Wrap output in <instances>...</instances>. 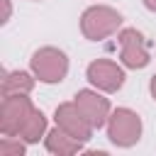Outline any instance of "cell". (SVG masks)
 I'll use <instances>...</instances> for the list:
<instances>
[{
    "label": "cell",
    "instance_id": "obj_1",
    "mask_svg": "<svg viewBox=\"0 0 156 156\" xmlns=\"http://www.w3.org/2000/svg\"><path fill=\"white\" fill-rule=\"evenodd\" d=\"M122 27V15L110 5H90L80 15V32L90 41H100L112 37Z\"/></svg>",
    "mask_w": 156,
    "mask_h": 156
},
{
    "label": "cell",
    "instance_id": "obj_2",
    "mask_svg": "<svg viewBox=\"0 0 156 156\" xmlns=\"http://www.w3.org/2000/svg\"><path fill=\"white\" fill-rule=\"evenodd\" d=\"M29 68L41 83H61L68 73V56L56 46H41L32 54Z\"/></svg>",
    "mask_w": 156,
    "mask_h": 156
},
{
    "label": "cell",
    "instance_id": "obj_3",
    "mask_svg": "<svg viewBox=\"0 0 156 156\" xmlns=\"http://www.w3.org/2000/svg\"><path fill=\"white\" fill-rule=\"evenodd\" d=\"M107 136L115 146L129 149L141 139V117L129 107H117L107 119Z\"/></svg>",
    "mask_w": 156,
    "mask_h": 156
},
{
    "label": "cell",
    "instance_id": "obj_4",
    "mask_svg": "<svg viewBox=\"0 0 156 156\" xmlns=\"http://www.w3.org/2000/svg\"><path fill=\"white\" fill-rule=\"evenodd\" d=\"M32 112H34V105L27 98V93L2 95V105H0V132H2V136H20V132H22V127L29 119Z\"/></svg>",
    "mask_w": 156,
    "mask_h": 156
},
{
    "label": "cell",
    "instance_id": "obj_5",
    "mask_svg": "<svg viewBox=\"0 0 156 156\" xmlns=\"http://www.w3.org/2000/svg\"><path fill=\"white\" fill-rule=\"evenodd\" d=\"M85 78L100 93H117L124 85V68L110 58H95L85 68Z\"/></svg>",
    "mask_w": 156,
    "mask_h": 156
},
{
    "label": "cell",
    "instance_id": "obj_6",
    "mask_svg": "<svg viewBox=\"0 0 156 156\" xmlns=\"http://www.w3.org/2000/svg\"><path fill=\"white\" fill-rule=\"evenodd\" d=\"M117 41H119V58H122V63L127 68H134L136 71V68H144L151 61L149 44H146L144 34L139 29H134V27L122 29L119 37H117Z\"/></svg>",
    "mask_w": 156,
    "mask_h": 156
},
{
    "label": "cell",
    "instance_id": "obj_7",
    "mask_svg": "<svg viewBox=\"0 0 156 156\" xmlns=\"http://www.w3.org/2000/svg\"><path fill=\"white\" fill-rule=\"evenodd\" d=\"M73 102H76L78 110L85 115V119L93 124V129H102V127H107V119H110L112 107H110V100L102 98L98 88H95V90H90V88L78 90V93L73 95Z\"/></svg>",
    "mask_w": 156,
    "mask_h": 156
},
{
    "label": "cell",
    "instance_id": "obj_8",
    "mask_svg": "<svg viewBox=\"0 0 156 156\" xmlns=\"http://www.w3.org/2000/svg\"><path fill=\"white\" fill-rule=\"evenodd\" d=\"M54 122L63 129V132H68L71 136H76V139H80V141H88L90 136H93V124L85 119V115L78 110V105L71 100V102H61L56 110H54Z\"/></svg>",
    "mask_w": 156,
    "mask_h": 156
},
{
    "label": "cell",
    "instance_id": "obj_9",
    "mask_svg": "<svg viewBox=\"0 0 156 156\" xmlns=\"http://www.w3.org/2000/svg\"><path fill=\"white\" fill-rule=\"evenodd\" d=\"M83 144H85V141L71 136V134L63 132L58 124H56L51 132H46V136H44V146H46V151L54 154V156H73V154L83 151Z\"/></svg>",
    "mask_w": 156,
    "mask_h": 156
},
{
    "label": "cell",
    "instance_id": "obj_10",
    "mask_svg": "<svg viewBox=\"0 0 156 156\" xmlns=\"http://www.w3.org/2000/svg\"><path fill=\"white\" fill-rule=\"evenodd\" d=\"M37 76L27 73V71H5L2 78V95H22V93H32Z\"/></svg>",
    "mask_w": 156,
    "mask_h": 156
},
{
    "label": "cell",
    "instance_id": "obj_11",
    "mask_svg": "<svg viewBox=\"0 0 156 156\" xmlns=\"http://www.w3.org/2000/svg\"><path fill=\"white\" fill-rule=\"evenodd\" d=\"M41 136H46V115L34 107V112L29 115V119L24 122V127L20 132V139L27 144H37Z\"/></svg>",
    "mask_w": 156,
    "mask_h": 156
},
{
    "label": "cell",
    "instance_id": "obj_12",
    "mask_svg": "<svg viewBox=\"0 0 156 156\" xmlns=\"http://www.w3.org/2000/svg\"><path fill=\"white\" fill-rule=\"evenodd\" d=\"M24 144L27 141H20V136H2L0 141V156H24Z\"/></svg>",
    "mask_w": 156,
    "mask_h": 156
},
{
    "label": "cell",
    "instance_id": "obj_13",
    "mask_svg": "<svg viewBox=\"0 0 156 156\" xmlns=\"http://www.w3.org/2000/svg\"><path fill=\"white\" fill-rule=\"evenodd\" d=\"M2 7H5V12H2V20H0V22L5 24V22L10 20V12H12V7H10V0H2Z\"/></svg>",
    "mask_w": 156,
    "mask_h": 156
},
{
    "label": "cell",
    "instance_id": "obj_14",
    "mask_svg": "<svg viewBox=\"0 0 156 156\" xmlns=\"http://www.w3.org/2000/svg\"><path fill=\"white\" fill-rule=\"evenodd\" d=\"M149 90H151V98L156 100V76H151V83H149Z\"/></svg>",
    "mask_w": 156,
    "mask_h": 156
},
{
    "label": "cell",
    "instance_id": "obj_15",
    "mask_svg": "<svg viewBox=\"0 0 156 156\" xmlns=\"http://www.w3.org/2000/svg\"><path fill=\"white\" fill-rule=\"evenodd\" d=\"M144 5H146V10H151V12H156V0H141Z\"/></svg>",
    "mask_w": 156,
    "mask_h": 156
}]
</instances>
